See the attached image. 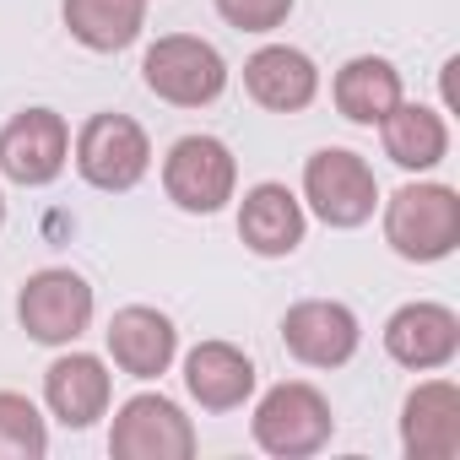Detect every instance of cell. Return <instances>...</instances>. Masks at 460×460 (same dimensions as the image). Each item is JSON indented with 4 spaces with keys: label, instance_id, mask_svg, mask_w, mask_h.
<instances>
[{
    "label": "cell",
    "instance_id": "obj_21",
    "mask_svg": "<svg viewBox=\"0 0 460 460\" xmlns=\"http://www.w3.org/2000/svg\"><path fill=\"white\" fill-rule=\"evenodd\" d=\"M49 422L22 390H0V460H44Z\"/></svg>",
    "mask_w": 460,
    "mask_h": 460
},
{
    "label": "cell",
    "instance_id": "obj_7",
    "mask_svg": "<svg viewBox=\"0 0 460 460\" xmlns=\"http://www.w3.org/2000/svg\"><path fill=\"white\" fill-rule=\"evenodd\" d=\"M71 157H76V173L93 184V190H109V195H125L146 179L152 168V141L146 130L130 119V114H93L76 141H71Z\"/></svg>",
    "mask_w": 460,
    "mask_h": 460
},
{
    "label": "cell",
    "instance_id": "obj_11",
    "mask_svg": "<svg viewBox=\"0 0 460 460\" xmlns=\"http://www.w3.org/2000/svg\"><path fill=\"white\" fill-rule=\"evenodd\" d=\"M385 352H390V363H401L411 374H438L460 352V314L433 298L401 304L385 320Z\"/></svg>",
    "mask_w": 460,
    "mask_h": 460
},
{
    "label": "cell",
    "instance_id": "obj_1",
    "mask_svg": "<svg viewBox=\"0 0 460 460\" xmlns=\"http://www.w3.org/2000/svg\"><path fill=\"white\" fill-rule=\"evenodd\" d=\"M385 244L411 266L449 261L460 250V195L433 179L401 184L385 200Z\"/></svg>",
    "mask_w": 460,
    "mask_h": 460
},
{
    "label": "cell",
    "instance_id": "obj_15",
    "mask_svg": "<svg viewBox=\"0 0 460 460\" xmlns=\"http://www.w3.org/2000/svg\"><path fill=\"white\" fill-rule=\"evenodd\" d=\"M255 358L234 341H195L184 352V390L200 411H239L255 395Z\"/></svg>",
    "mask_w": 460,
    "mask_h": 460
},
{
    "label": "cell",
    "instance_id": "obj_6",
    "mask_svg": "<svg viewBox=\"0 0 460 460\" xmlns=\"http://www.w3.org/2000/svg\"><path fill=\"white\" fill-rule=\"evenodd\" d=\"M163 190L179 211L211 217L239 195V157L217 136H179L163 157Z\"/></svg>",
    "mask_w": 460,
    "mask_h": 460
},
{
    "label": "cell",
    "instance_id": "obj_12",
    "mask_svg": "<svg viewBox=\"0 0 460 460\" xmlns=\"http://www.w3.org/2000/svg\"><path fill=\"white\" fill-rule=\"evenodd\" d=\"M103 341H109L114 368L130 374V379H163V374L173 368V358H179V331H173V320H168L163 309H152V304H125V309H114Z\"/></svg>",
    "mask_w": 460,
    "mask_h": 460
},
{
    "label": "cell",
    "instance_id": "obj_10",
    "mask_svg": "<svg viewBox=\"0 0 460 460\" xmlns=\"http://www.w3.org/2000/svg\"><path fill=\"white\" fill-rule=\"evenodd\" d=\"M282 347L304 368H341L363 347V325L336 298H304L282 314Z\"/></svg>",
    "mask_w": 460,
    "mask_h": 460
},
{
    "label": "cell",
    "instance_id": "obj_19",
    "mask_svg": "<svg viewBox=\"0 0 460 460\" xmlns=\"http://www.w3.org/2000/svg\"><path fill=\"white\" fill-rule=\"evenodd\" d=\"M331 98H336V114H341V119H352V125H379V119L406 98V87H401V71H395L385 55H352V60L336 71Z\"/></svg>",
    "mask_w": 460,
    "mask_h": 460
},
{
    "label": "cell",
    "instance_id": "obj_16",
    "mask_svg": "<svg viewBox=\"0 0 460 460\" xmlns=\"http://www.w3.org/2000/svg\"><path fill=\"white\" fill-rule=\"evenodd\" d=\"M309 234V217H304V200L277 184V179H261L255 190H244L239 200V239L244 250H255L261 261H282L304 244Z\"/></svg>",
    "mask_w": 460,
    "mask_h": 460
},
{
    "label": "cell",
    "instance_id": "obj_20",
    "mask_svg": "<svg viewBox=\"0 0 460 460\" xmlns=\"http://www.w3.org/2000/svg\"><path fill=\"white\" fill-rule=\"evenodd\" d=\"M71 39L93 55H119L146 28V0H60Z\"/></svg>",
    "mask_w": 460,
    "mask_h": 460
},
{
    "label": "cell",
    "instance_id": "obj_4",
    "mask_svg": "<svg viewBox=\"0 0 460 460\" xmlns=\"http://www.w3.org/2000/svg\"><path fill=\"white\" fill-rule=\"evenodd\" d=\"M98 314V298L87 288L82 271L71 266H44L17 288V325L39 341V347H71L87 336Z\"/></svg>",
    "mask_w": 460,
    "mask_h": 460
},
{
    "label": "cell",
    "instance_id": "obj_17",
    "mask_svg": "<svg viewBox=\"0 0 460 460\" xmlns=\"http://www.w3.org/2000/svg\"><path fill=\"white\" fill-rule=\"evenodd\" d=\"M244 93L271 114H304L320 98V66L293 44H266L244 60Z\"/></svg>",
    "mask_w": 460,
    "mask_h": 460
},
{
    "label": "cell",
    "instance_id": "obj_3",
    "mask_svg": "<svg viewBox=\"0 0 460 460\" xmlns=\"http://www.w3.org/2000/svg\"><path fill=\"white\" fill-rule=\"evenodd\" d=\"M141 82L152 98H163L173 109H206L227 93V60L217 44H206L195 33H163L141 55Z\"/></svg>",
    "mask_w": 460,
    "mask_h": 460
},
{
    "label": "cell",
    "instance_id": "obj_2",
    "mask_svg": "<svg viewBox=\"0 0 460 460\" xmlns=\"http://www.w3.org/2000/svg\"><path fill=\"white\" fill-rule=\"evenodd\" d=\"M250 433L266 455L277 460H304V455H320L336 433V411L331 401L309 385V379H282L271 385L261 401H255V417H250Z\"/></svg>",
    "mask_w": 460,
    "mask_h": 460
},
{
    "label": "cell",
    "instance_id": "obj_5",
    "mask_svg": "<svg viewBox=\"0 0 460 460\" xmlns=\"http://www.w3.org/2000/svg\"><path fill=\"white\" fill-rule=\"evenodd\" d=\"M304 200L325 227H363L379 206V179L352 146H320L304 163Z\"/></svg>",
    "mask_w": 460,
    "mask_h": 460
},
{
    "label": "cell",
    "instance_id": "obj_9",
    "mask_svg": "<svg viewBox=\"0 0 460 460\" xmlns=\"http://www.w3.org/2000/svg\"><path fill=\"white\" fill-rule=\"evenodd\" d=\"M71 163V125L55 109H22L0 130V173L22 190H44Z\"/></svg>",
    "mask_w": 460,
    "mask_h": 460
},
{
    "label": "cell",
    "instance_id": "obj_8",
    "mask_svg": "<svg viewBox=\"0 0 460 460\" xmlns=\"http://www.w3.org/2000/svg\"><path fill=\"white\" fill-rule=\"evenodd\" d=\"M109 455L114 460H190L195 455V422L163 390H141L114 411Z\"/></svg>",
    "mask_w": 460,
    "mask_h": 460
},
{
    "label": "cell",
    "instance_id": "obj_13",
    "mask_svg": "<svg viewBox=\"0 0 460 460\" xmlns=\"http://www.w3.org/2000/svg\"><path fill=\"white\" fill-rule=\"evenodd\" d=\"M114 401V374L93 352H60L44 368V406L60 428H93Z\"/></svg>",
    "mask_w": 460,
    "mask_h": 460
},
{
    "label": "cell",
    "instance_id": "obj_23",
    "mask_svg": "<svg viewBox=\"0 0 460 460\" xmlns=\"http://www.w3.org/2000/svg\"><path fill=\"white\" fill-rule=\"evenodd\" d=\"M0 227H6V195H0Z\"/></svg>",
    "mask_w": 460,
    "mask_h": 460
},
{
    "label": "cell",
    "instance_id": "obj_14",
    "mask_svg": "<svg viewBox=\"0 0 460 460\" xmlns=\"http://www.w3.org/2000/svg\"><path fill=\"white\" fill-rule=\"evenodd\" d=\"M406 460H460V390L455 379H422L401 401Z\"/></svg>",
    "mask_w": 460,
    "mask_h": 460
},
{
    "label": "cell",
    "instance_id": "obj_18",
    "mask_svg": "<svg viewBox=\"0 0 460 460\" xmlns=\"http://www.w3.org/2000/svg\"><path fill=\"white\" fill-rule=\"evenodd\" d=\"M379 146H385V157H390L395 168L428 173V168H438V163L449 157V125H444L438 109L401 98V103L379 119Z\"/></svg>",
    "mask_w": 460,
    "mask_h": 460
},
{
    "label": "cell",
    "instance_id": "obj_22",
    "mask_svg": "<svg viewBox=\"0 0 460 460\" xmlns=\"http://www.w3.org/2000/svg\"><path fill=\"white\" fill-rule=\"evenodd\" d=\"M217 17L239 33H277L293 17V0H211Z\"/></svg>",
    "mask_w": 460,
    "mask_h": 460
}]
</instances>
